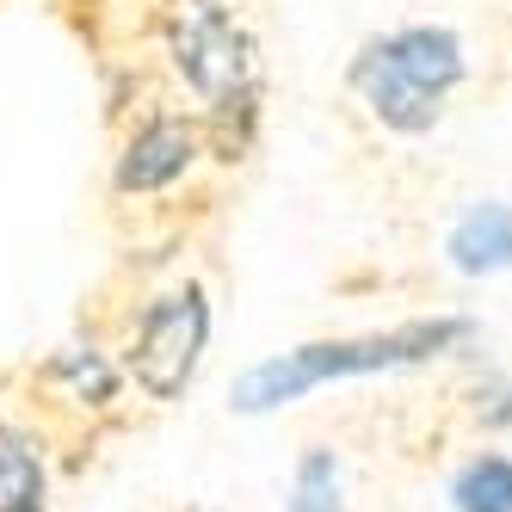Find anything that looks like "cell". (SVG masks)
Here are the masks:
<instances>
[{"mask_svg": "<svg viewBox=\"0 0 512 512\" xmlns=\"http://www.w3.org/2000/svg\"><path fill=\"white\" fill-rule=\"evenodd\" d=\"M463 340H469V321L463 315H438V321L389 327V334L290 346V352H278L266 364H253V371H241V383H235V414H272V408H284V401H303L321 383L377 377V371H401V364H426V358L451 352Z\"/></svg>", "mask_w": 512, "mask_h": 512, "instance_id": "obj_1", "label": "cell"}, {"mask_svg": "<svg viewBox=\"0 0 512 512\" xmlns=\"http://www.w3.org/2000/svg\"><path fill=\"white\" fill-rule=\"evenodd\" d=\"M457 81H463V44L445 25H401L352 56V93L383 130L401 136L432 130Z\"/></svg>", "mask_w": 512, "mask_h": 512, "instance_id": "obj_2", "label": "cell"}, {"mask_svg": "<svg viewBox=\"0 0 512 512\" xmlns=\"http://www.w3.org/2000/svg\"><path fill=\"white\" fill-rule=\"evenodd\" d=\"M210 346V297L204 284H173L161 297H149L130 327H124V346H118V371L124 383H136L149 401H179L192 389L198 364Z\"/></svg>", "mask_w": 512, "mask_h": 512, "instance_id": "obj_3", "label": "cell"}, {"mask_svg": "<svg viewBox=\"0 0 512 512\" xmlns=\"http://www.w3.org/2000/svg\"><path fill=\"white\" fill-rule=\"evenodd\" d=\"M167 56L210 118H235L253 105L260 56H253V38L241 31V19L229 7H216V0H179L167 19Z\"/></svg>", "mask_w": 512, "mask_h": 512, "instance_id": "obj_4", "label": "cell"}, {"mask_svg": "<svg viewBox=\"0 0 512 512\" xmlns=\"http://www.w3.org/2000/svg\"><path fill=\"white\" fill-rule=\"evenodd\" d=\"M204 155V124L179 112H149L112 161V192L118 198H161L186 179Z\"/></svg>", "mask_w": 512, "mask_h": 512, "instance_id": "obj_5", "label": "cell"}, {"mask_svg": "<svg viewBox=\"0 0 512 512\" xmlns=\"http://www.w3.org/2000/svg\"><path fill=\"white\" fill-rule=\"evenodd\" d=\"M124 389V371L112 352H99L93 340H68L56 346L38 377H31V395H44V408H68V414H105Z\"/></svg>", "mask_w": 512, "mask_h": 512, "instance_id": "obj_6", "label": "cell"}, {"mask_svg": "<svg viewBox=\"0 0 512 512\" xmlns=\"http://www.w3.org/2000/svg\"><path fill=\"white\" fill-rule=\"evenodd\" d=\"M0 512H50V451L25 420H0Z\"/></svg>", "mask_w": 512, "mask_h": 512, "instance_id": "obj_7", "label": "cell"}, {"mask_svg": "<svg viewBox=\"0 0 512 512\" xmlns=\"http://www.w3.org/2000/svg\"><path fill=\"white\" fill-rule=\"evenodd\" d=\"M451 266L457 272H500L512 266V204H475L451 229Z\"/></svg>", "mask_w": 512, "mask_h": 512, "instance_id": "obj_8", "label": "cell"}, {"mask_svg": "<svg viewBox=\"0 0 512 512\" xmlns=\"http://www.w3.org/2000/svg\"><path fill=\"white\" fill-rule=\"evenodd\" d=\"M451 506L457 512H512V463L506 457H469L451 482Z\"/></svg>", "mask_w": 512, "mask_h": 512, "instance_id": "obj_9", "label": "cell"}, {"mask_svg": "<svg viewBox=\"0 0 512 512\" xmlns=\"http://www.w3.org/2000/svg\"><path fill=\"white\" fill-rule=\"evenodd\" d=\"M284 512H340V463H334V451H303Z\"/></svg>", "mask_w": 512, "mask_h": 512, "instance_id": "obj_10", "label": "cell"}]
</instances>
